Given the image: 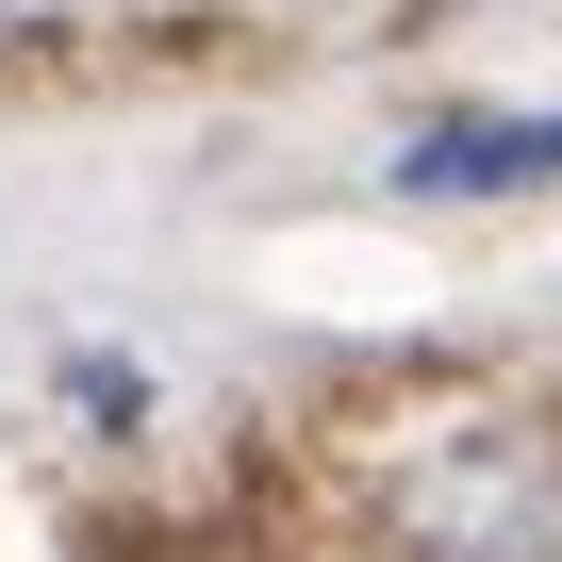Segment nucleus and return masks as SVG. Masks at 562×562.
Wrapping results in <instances>:
<instances>
[{
	"label": "nucleus",
	"instance_id": "f257e3e1",
	"mask_svg": "<svg viewBox=\"0 0 562 562\" xmlns=\"http://www.w3.org/2000/svg\"><path fill=\"white\" fill-rule=\"evenodd\" d=\"M364 529L397 562H562V414H430L381 447Z\"/></svg>",
	"mask_w": 562,
	"mask_h": 562
},
{
	"label": "nucleus",
	"instance_id": "f03ea898",
	"mask_svg": "<svg viewBox=\"0 0 562 562\" xmlns=\"http://www.w3.org/2000/svg\"><path fill=\"white\" fill-rule=\"evenodd\" d=\"M496 182H562V116H430L397 149V199H496Z\"/></svg>",
	"mask_w": 562,
	"mask_h": 562
}]
</instances>
